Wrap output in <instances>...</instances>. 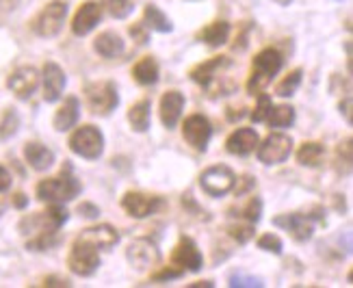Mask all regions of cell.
I'll list each match as a JSON object with an SVG mask.
<instances>
[{"instance_id": "6da1fadb", "label": "cell", "mask_w": 353, "mask_h": 288, "mask_svg": "<svg viewBox=\"0 0 353 288\" xmlns=\"http://www.w3.org/2000/svg\"><path fill=\"white\" fill-rule=\"evenodd\" d=\"M232 65V61H230L228 56H212L208 61H204V63H199L191 70V81L202 85L208 96H228L232 94V91L236 89V85L228 79V76H223V72Z\"/></svg>"}, {"instance_id": "7a4b0ae2", "label": "cell", "mask_w": 353, "mask_h": 288, "mask_svg": "<svg viewBox=\"0 0 353 288\" xmlns=\"http://www.w3.org/2000/svg\"><path fill=\"white\" fill-rule=\"evenodd\" d=\"M83 191V185L72 174V165H65L63 172L54 178L41 180L37 185V200L48 204H63L72 202L74 197H79Z\"/></svg>"}, {"instance_id": "3957f363", "label": "cell", "mask_w": 353, "mask_h": 288, "mask_svg": "<svg viewBox=\"0 0 353 288\" xmlns=\"http://www.w3.org/2000/svg\"><path fill=\"white\" fill-rule=\"evenodd\" d=\"M282 63L284 59L278 50L273 48H267L263 52H258L256 59H254V70H252V76L248 81V91L252 96L260 94V91H265L267 85L273 81V76L282 70Z\"/></svg>"}, {"instance_id": "277c9868", "label": "cell", "mask_w": 353, "mask_h": 288, "mask_svg": "<svg viewBox=\"0 0 353 288\" xmlns=\"http://www.w3.org/2000/svg\"><path fill=\"white\" fill-rule=\"evenodd\" d=\"M85 100L94 115H111L119 104L117 85L113 81L89 83L85 87Z\"/></svg>"}, {"instance_id": "5b68a950", "label": "cell", "mask_w": 353, "mask_h": 288, "mask_svg": "<svg viewBox=\"0 0 353 288\" xmlns=\"http://www.w3.org/2000/svg\"><path fill=\"white\" fill-rule=\"evenodd\" d=\"M100 249L96 245H91L89 240H83L76 236L74 245L70 249V256H68V267L72 273L81 278H89L94 276L100 267Z\"/></svg>"}, {"instance_id": "8992f818", "label": "cell", "mask_w": 353, "mask_h": 288, "mask_svg": "<svg viewBox=\"0 0 353 288\" xmlns=\"http://www.w3.org/2000/svg\"><path fill=\"white\" fill-rule=\"evenodd\" d=\"M65 18H68V5L61 3V0H52V3H48L35 15V20L30 22V28L39 37H54L63 28Z\"/></svg>"}, {"instance_id": "52a82bcc", "label": "cell", "mask_w": 353, "mask_h": 288, "mask_svg": "<svg viewBox=\"0 0 353 288\" xmlns=\"http://www.w3.org/2000/svg\"><path fill=\"white\" fill-rule=\"evenodd\" d=\"M70 150L87 161H96L104 152V136L96 126H91V124L81 126L70 136Z\"/></svg>"}, {"instance_id": "ba28073f", "label": "cell", "mask_w": 353, "mask_h": 288, "mask_svg": "<svg viewBox=\"0 0 353 288\" xmlns=\"http://www.w3.org/2000/svg\"><path fill=\"white\" fill-rule=\"evenodd\" d=\"M293 152V139L284 132H271L267 139L258 145V161L263 165H280Z\"/></svg>"}, {"instance_id": "9c48e42d", "label": "cell", "mask_w": 353, "mask_h": 288, "mask_svg": "<svg viewBox=\"0 0 353 288\" xmlns=\"http://www.w3.org/2000/svg\"><path fill=\"white\" fill-rule=\"evenodd\" d=\"M234 172L225 165H212L199 176V185H202L204 193L210 197H221L234 189Z\"/></svg>"}, {"instance_id": "30bf717a", "label": "cell", "mask_w": 353, "mask_h": 288, "mask_svg": "<svg viewBox=\"0 0 353 288\" xmlns=\"http://www.w3.org/2000/svg\"><path fill=\"white\" fill-rule=\"evenodd\" d=\"M165 206L163 197L159 195H145L139 191H128L124 197H121V208L126 210V215L134 217V219H145L150 215H154Z\"/></svg>"}, {"instance_id": "8fae6325", "label": "cell", "mask_w": 353, "mask_h": 288, "mask_svg": "<svg viewBox=\"0 0 353 288\" xmlns=\"http://www.w3.org/2000/svg\"><path fill=\"white\" fill-rule=\"evenodd\" d=\"M126 260L130 263L132 269L145 271V269H152L159 265L161 251L157 247V243H152L150 238H137L126 249Z\"/></svg>"}, {"instance_id": "7c38bea8", "label": "cell", "mask_w": 353, "mask_h": 288, "mask_svg": "<svg viewBox=\"0 0 353 288\" xmlns=\"http://www.w3.org/2000/svg\"><path fill=\"white\" fill-rule=\"evenodd\" d=\"M210 134H212V126L210 121L199 115V113H193L187 117V121H184L182 126V136L184 141H187L193 150L197 152H204L208 147V141H210Z\"/></svg>"}, {"instance_id": "4fadbf2b", "label": "cell", "mask_w": 353, "mask_h": 288, "mask_svg": "<svg viewBox=\"0 0 353 288\" xmlns=\"http://www.w3.org/2000/svg\"><path fill=\"white\" fill-rule=\"evenodd\" d=\"M172 265L180 267L182 271H191V273H197L204 267V258H202V254H199L193 238L182 236L178 240V245L172 251Z\"/></svg>"}, {"instance_id": "5bb4252c", "label": "cell", "mask_w": 353, "mask_h": 288, "mask_svg": "<svg viewBox=\"0 0 353 288\" xmlns=\"http://www.w3.org/2000/svg\"><path fill=\"white\" fill-rule=\"evenodd\" d=\"M273 225L284 227V230L293 236L297 243H305L312 238L314 225L308 215H301V212H293V215H280L273 219Z\"/></svg>"}, {"instance_id": "9a60e30c", "label": "cell", "mask_w": 353, "mask_h": 288, "mask_svg": "<svg viewBox=\"0 0 353 288\" xmlns=\"http://www.w3.org/2000/svg\"><path fill=\"white\" fill-rule=\"evenodd\" d=\"M100 20H102V5L89 0V3H85L79 11H76L74 20H72V33L76 37H85L100 24Z\"/></svg>"}, {"instance_id": "2e32d148", "label": "cell", "mask_w": 353, "mask_h": 288, "mask_svg": "<svg viewBox=\"0 0 353 288\" xmlns=\"http://www.w3.org/2000/svg\"><path fill=\"white\" fill-rule=\"evenodd\" d=\"M39 85V74L35 68H20V70H15L11 76H9V81H7V87L15 94V98H20V100H26L35 94V89Z\"/></svg>"}, {"instance_id": "e0dca14e", "label": "cell", "mask_w": 353, "mask_h": 288, "mask_svg": "<svg viewBox=\"0 0 353 288\" xmlns=\"http://www.w3.org/2000/svg\"><path fill=\"white\" fill-rule=\"evenodd\" d=\"M65 83H68L65 72L57 63H52V61H48V63L43 65V100L57 102L61 94H63Z\"/></svg>"}, {"instance_id": "ac0fdd59", "label": "cell", "mask_w": 353, "mask_h": 288, "mask_svg": "<svg viewBox=\"0 0 353 288\" xmlns=\"http://www.w3.org/2000/svg\"><path fill=\"white\" fill-rule=\"evenodd\" d=\"M258 145V132L254 128H239L228 136L225 150L234 156H248Z\"/></svg>"}, {"instance_id": "d6986e66", "label": "cell", "mask_w": 353, "mask_h": 288, "mask_svg": "<svg viewBox=\"0 0 353 288\" xmlns=\"http://www.w3.org/2000/svg\"><path fill=\"white\" fill-rule=\"evenodd\" d=\"M184 109V96L180 91H167V94L161 98V121L165 128H176V124L180 121Z\"/></svg>"}, {"instance_id": "ffe728a7", "label": "cell", "mask_w": 353, "mask_h": 288, "mask_svg": "<svg viewBox=\"0 0 353 288\" xmlns=\"http://www.w3.org/2000/svg\"><path fill=\"white\" fill-rule=\"evenodd\" d=\"M79 238L89 240L91 245H96L98 249H113L119 240V234L113 225H94V227H87L79 234Z\"/></svg>"}, {"instance_id": "44dd1931", "label": "cell", "mask_w": 353, "mask_h": 288, "mask_svg": "<svg viewBox=\"0 0 353 288\" xmlns=\"http://www.w3.org/2000/svg\"><path fill=\"white\" fill-rule=\"evenodd\" d=\"M79 115H81V102L76 96H68L65 102L59 106V111L54 113V119H52V126L54 130L59 132H65L70 128H74V124L79 121Z\"/></svg>"}, {"instance_id": "7402d4cb", "label": "cell", "mask_w": 353, "mask_h": 288, "mask_svg": "<svg viewBox=\"0 0 353 288\" xmlns=\"http://www.w3.org/2000/svg\"><path fill=\"white\" fill-rule=\"evenodd\" d=\"M24 158H26V163L33 167L35 172L50 169L52 163H54L52 150H48V147L41 145V143H26L24 145Z\"/></svg>"}, {"instance_id": "603a6c76", "label": "cell", "mask_w": 353, "mask_h": 288, "mask_svg": "<svg viewBox=\"0 0 353 288\" xmlns=\"http://www.w3.org/2000/svg\"><path fill=\"white\" fill-rule=\"evenodd\" d=\"M94 50L104 59H115L124 52V41H121V37L117 33H113V30H106V33L96 37Z\"/></svg>"}, {"instance_id": "cb8c5ba5", "label": "cell", "mask_w": 353, "mask_h": 288, "mask_svg": "<svg viewBox=\"0 0 353 288\" xmlns=\"http://www.w3.org/2000/svg\"><path fill=\"white\" fill-rule=\"evenodd\" d=\"M228 37H230V24L223 20L212 22L197 33V39L204 41L206 45H210V48H219V45H223L228 41Z\"/></svg>"}, {"instance_id": "d4e9b609", "label": "cell", "mask_w": 353, "mask_h": 288, "mask_svg": "<svg viewBox=\"0 0 353 288\" xmlns=\"http://www.w3.org/2000/svg\"><path fill=\"white\" fill-rule=\"evenodd\" d=\"M132 79L148 87V85H154L159 81V63L154 56H143L141 61H137V65L132 68Z\"/></svg>"}, {"instance_id": "484cf974", "label": "cell", "mask_w": 353, "mask_h": 288, "mask_svg": "<svg viewBox=\"0 0 353 288\" xmlns=\"http://www.w3.org/2000/svg\"><path fill=\"white\" fill-rule=\"evenodd\" d=\"M143 24H145V28L157 30V33H172V30H174L172 20L167 18V15L157 5H145V9H143Z\"/></svg>"}, {"instance_id": "4316f807", "label": "cell", "mask_w": 353, "mask_h": 288, "mask_svg": "<svg viewBox=\"0 0 353 288\" xmlns=\"http://www.w3.org/2000/svg\"><path fill=\"white\" fill-rule=\"evenodd\" d=\"M323 156H325V147L316 141H305L297 152V161L303 167H319L323 163Z\"/></svg>"}, {"instance_id": "83f0119b", "label": "cell", "mask_w": 353, "mask_h": 288, "mask_svg": "<svg viewBox=\"0 0 353 288\" xmlns=\"http://www.w3.org/2000/svg\"><path fill=\"white\" fill-rule=\"evenodd\" d=\"M150 100H141V102H137L130 106V111H128V121H130V126L132 130L137 132H145L150 128Z\"/></svg>"}, {"instance_id": "f1b7e54d", "label": "cell", "mask_w": 353, "mask_h": 288, "mask_svg": "<svg viewBox=\"0 0 353 288\" xmlns=\"http://www.w3.org/2000/svg\"><path fill=\"white\" fill-rule=\"evenodd\" d=\"M267 121L271 124V128H286V126H293V121H295V109H293V106H288V104L271 106V113H269Z\"/></svg>"}, {"instance_id": "f546056e", "label": "cell", "mask_w": 353, "mask_h": 288, "mask_svg": "<svg viewBox=\"0 0 353 288\" xmlns=\"http://www.w3.org/2000/svg\"><path fill=\"white\" fill-rule=\"evenodd\" d=\"M301 76H303L301 70H293V72H290L288 76H284V79L278 83V87H275V94L282 96V98L293 96L295 91L299 89V85H301Z\"/></svg>"}, {"instance_id": "4dcf8cb0", "label": "cell", "mask_w": 353, "mask_h": 288, "mask_svg": "<svg viewBox=\"0 0 353 288\" xmlns=\"http://www.w3.org/2000/svg\"><path fill=\"white\" fill-rule=\"evenodd\" d=\"M104 7L109 9V13L117 20H124L132 13V0H104Z\"/></svg>"}, {"instance_id": "1f68e13d", "label": "cell", "mask_w": 353, "mask_h": 288, "mask_svg": "<svg viewBox=\"0 0 353 288\" xmlns=\"http://www.w3.org/2000/svg\"><path fill=\"white\" fill-rule=\"evenodd\" d=\"M20 126V117L13 109H7L5 115H3V121H0V139H7V136L15 134Z\"/></svg>"}, {"instance_id": "d6a6232c", "label": "cell", "mask_w": 353, "mask_h": 288, "mask_svg": "<svg viewBox=\"0 0 353 288\" xmlns=\"http://www.w3.org/2000/svg\"><path fill=\"white\" fill-rule=\"evenodd\" d=\"M271 106H273L271 98L260 91V94H258V102H256V109L252 113V119L256 121V124H260V121H267V117L271 113Z\"/></svg>"}, {"instance_id": "836d02e7", "label": "cell", "mask_w": 353, "mask_h": 288, "mask_svg": "<svg viewBox=\"0 0 353 288\" xmlns=\"http://www.w3.org/2000/svg\"><path fill=\"white\" fill-rule=\"evenodd\" d=\"M260 215H263V202H260V197H252V200L248 202V206L241 210V217L248 219L250 223H258Z\"/></svg>"}, {"instance_id": "e575fe53", "label": "cell", "mask_w": 353, "mask_h": 288, "mask_svg": "<svg viewBox=\"0 0 353 288\" xmlns=\"http://www.w3.org/2000/svg\"><path fill=\"white\" fill-rule=\"evenodd\" d=\"M228 234L232 236L234 240H239L241 245H245V243H248L254 236V223H248V225H241V223L230 225L228 227Z\"/></svg>"}, {"instance_id": "d590c367", "label": "cell", "mask_w": 353, "mask_h": 288, "mask_svg": "<svg viewBox=\"0 0 353 288\" xmlns=\"http://www.w3.org/2000/svg\"><path fill=\"white\" fill-rule=\"evenodd\" d=\"M258 247L269 251V254L280 256L282 254V240H280V236H275V234L269 232V234H263V236L258 238Z\"/></svg>"}, {"instance_id": "8d00e7d4", "label": "cell", "mask_w": 353, "mask_h": 288, "mask_svg": "<svg viewBox=\"0 0 353 288\" xmlns=\"http://www.w3.org/2000/svg\"><path fill=\"white\" fill-rule=\"evenodd\" d=\"M230 286L232 288H260L263 286V280L260 278H252V276H241V273H234L230 276Z\"/></svg>"}, {"instance_id": "74e56055", "label": "cell", "mask_w": 353, "mask_h": 288, "mask_svg": "<svg viewBox=\"0 0 353 288\" xmlns=\"http://www.w3.org/2000/svg\"><path fill=\"white\" fill-rule=\"evenodd\" d=\"M336 163H339V167L345 163V172L349 174L351 169V139H345L339 150H336Z\"/></svg>"}, {"instance_id": "f35d334b", "label": "cell", "mask_w": 353, "mask_h": 288, "mask_svg": "<svg viewBox=\"0 0 353 288\" xmlns=\"http://www.w3.org/2000/svg\"><path fill=\"white\" fill-rule=\"evenodd\" d=\"M182 269H174V267H167V269H163V271H159V273H154L152 276V280L154 282H167V280H178V278H182Z\"/></svg>"}, {"instance_id": "ab89813d", "label": "cell", "mask_w": 353, "mask_h": 288, "mask_svg": "<svg viewBox=\"0 0 353 288\" xmlns=\"http://www.w3.org/2000/svg\"><path fill=\"white\" fill-rule=\"evenodd\" d=\"M130 35L139 41L141 45L143 43H148V30H145V24H134V26H130Z\"/></svg>"}, {"instance_id": "60d3db41", "label": "cell", "mask_w": 353, "mask_h": 288, "mask_svg": "<svg viewBox=\"0 0 353 288\" xmlns=\"http://www.w3.org/2000/svg\"><path fill=\"white\" fill-rule=\"evenodd\" d=\"M79 212H81L83 217H87V219H96V217L100 215V208L94 206V204H89V202H83V204L79 206Z\"/></svg>"}, {"instance_id": "b9f144b4", "label": "cell", "mask_w": 353, "mask_h": 288, "mask_svg": "<svg viewBox=\"0 0 353 288\" xmlns=\"http://www.w3.org/2000/svg\"><path fill=\"white\" fill-rule=\"evenodd\" d=\"M9 187H11V174L5 169L3 165H0V193L7 191Z\"/></svg>"}, {"instance_id": "7bdbcfd3", "label": "cell", "mask_w": 353, "mask_h": 288, "mask_svg": "<svg viewBox=\"0 0 353 288\" xmlns=\"http://www.w3.org/2000/svg\"><path fill=\"white\" fill-rule=\"evenodd\" d=\"M341 113L345 115L347 124H351V96H347L345 102H341Z\"/></svg>"}, {"instance_id": "ee69618b", "label": "cell", "mask_w": 353, "mask_h": 288, "mask_svg": "<svg viewBox=\"0 0 353 288\" xmlns=\"http://www.w3.org/2000/svg\"><path fill=\"white\" fill-rule=\"evenodd\" d=\"M241 180H243V187H236V197H241L245 191L254 187V180H252L250 176H245V178H241Z\"/></svg>"}, {"instance_id": "f6af8a7d", "label": "cell", "mask_w": 353, "mask_h": 288, "mask_svg": "<svg viewBox=\"0 0 353 288\" xmlns=\"http://www.w3.org/2000/svg\"><path fill=\"white\" fill-rule=\"evenodd\" d=\"M43 286H70L68 280H61V278H46Z\"/></svg>"}, {"instance_id": "bcb514c9", "label": "cell", "mask_w": 353, "mask_h": 288, "mask_svg": "<svg viewBox=\"0 0 353 288\" xmlns=\"http://www.w3.org/2000/svg\"><path fill=\"white\" fill-rule=\"evenodd\" d=\"M26 204H28V200H26V195H22V193H18L13 197V206L15 208H26Z\"/></svg>"}, {"instance_id": "7dc6e473", "label": "cell", "mask_w": 353, "mask_h": 288, "mask_svg": "<svg viewBox=\"0 0 353 288\" xmlns=\"http://www.w3.org/2000/svg\"><path fill=\"white\" fill-rule=\"evenodd\" d=\"M214 284L212 282H195V284H191V288H212Z\"/></svg>"}, {"instance_id": "c3c4849f", "label": "cell", "mask_w": 353, "mask_h": 288, "mask_svg": "<svg viewBox=\"0 0 353 288\" xmlns=\"http://www.w3.org/2000/svg\"><path fill=\"white\" fill-rule=\"evenodd\" d=\"M273 3H278L280 7H288L290 3H293V0H273Z\"/></svg>"}, {"instance_id": "681fc988", "label": "cell", "mask_w": 353, "mask_h": 288, "mask_svg": "<svg viewBox=\"0 0 353 288\" xmlns=\"http://www.w3.org/2000/svg\"><path fill=\"white\" fill-rule=\"evenodd\" d=\"M0 215H3V204H0Z\"/></svg>"}]
</instances>
